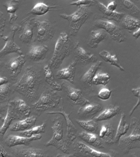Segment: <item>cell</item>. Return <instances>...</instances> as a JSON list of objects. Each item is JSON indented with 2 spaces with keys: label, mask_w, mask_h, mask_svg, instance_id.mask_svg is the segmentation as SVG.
I'll list each match as a JSON object with an SVG mask.
<instances>
[{
  "label": "cell",
  "mask_w": 140,
  "mask_h": 157,
  "mask_svg": "<svg viewBox=\"0 0 140 157\" xmlns=\"http://www.w3.org/2000/svg\"><path fill=\"white\" fill-rule=\"evenodd\" d=\"M71 1H77V0H71Z\"/></svg>",
  "instance_id": "obj_53"
},
{
  "label": "cell",
  "mask_w": 140,
  "mask_h": 157,
  "mask_svg": "<svg viewBox=\"0 0 140 157\" xmlns=\"http://www.w3.org/2000/svg\"><path fill=\"white\" fill-rule=\"evenodd\" d=\"M95 2L94 0H77L70 4V6H76L77 7L93 6Z\"/></svg>",
  "instance_id": "obj_42"
},
{
  "label": "cell",
  "mask_w": 140,
  "mask_h": 157,
  "mask_svg": "<svg viewBox=\"0 0 140 157\" xmlns=\"http://www.w3.org/2000/svg\"><path fill=\"white\" fill-rule=\"evenodd\" d=\"M44 73L45 75V80L46 83L50 86L54 90L61 91L62 90V86L55 81L52 70L49 65H46L44 67Z\"/></svg>",
  "instance_id": "obj_31"
},
{
  "label": "cell",
  "mask_w": 140,
  "mask_h": 157,
  "mask_svg": "<svg viewBox=\"0 0 140 157\" xmlns=\"http://www.w3.org/2000/svg\"><path fill=\"white\" fill-rule=\"evenodd\" d=\"M140 88H133L131 89V92L133 94L134 96L136 98H140Z\"/></svg>",
  "instance_id": "obj_46"
},
{
  "label": "cell",
  "mask_w": 140,
  "mask_h": 157,
  "mask_svg": "<svg viewBox=\"0 0 140 157\" xmlns=\"http://www.w3.org/2000/svg\"><path fill=\"white\" fill-rule=\"evenodd\" d=\"M121 110L120 106H114L111 105L108 109H105L103 112L99 114L94 119V121H104L110 120L118 115Z\"/></svg>",
  "instance_id": "obj_29"
},
{
  "label": "cell",
  "mask_w": 140,
  "mask_h": 157,
  "mask_svg": "<svg viewBox=\"0 0 140 157\" xmlns=\"http://www.w3.org/2000/svg\"><path fill=\"white\" fill-rule=\"evenodd\" d=\"M61 85L62 88L65 89L67 98L72 104L82 106L90 104L89 101L83 97L82 92L80 90L72 88L64 82Z\"/></svg>",
  "instance_id": "obj_10"
},
{
  "label": "cell",
  "mask_w": 140,
  "mask_h": 157,
  "mask_svg": "<svg viewBox=\"0 0 140 157\" xmlns=\"http://www.w3.org/2000/svg\"><path fill=\"white\" fill-rule=\"evenodd\" d=\"M102 62L101 61L96 62L84 74L82 77V81L85 84L88 86L92 85L93 78L96 74L97 71L102 65Z\"/></svg>",
  "instance_id": "obj_30"
},
{
  "label": "cell",
  "mask_w": 140,
  "mask_h": 157,
  "mask_svg": "<svg viewBox=\"0 0 140 157\" xmlns=\"http://www.w3.org/2000/svg\"><path fill=\"white\" fill-rule=\"evenodd\" d=\"M115 130L111 124H106L102 126L99 133V137L104 140L107 144L114 143V135Z\"/></svg>",
  "instance_id": "obj_26"
},
{
  "label": "cell",
  "mask_w": 140,
  "mask_h": 157,
  "mask_svg": "<svg viewBox=\"0 0 140 157\" xmlns=\"http://www.w3.org/2000/svg\"><path fill=\"white\" fill-rule=\"evenodd\" d=\"M76 122L82 128L88 132H96L98 131L99 126L96 121L91 120L82 121L76 120Z\"/></svg>",
  "instance_id": "obj_37"
},
{
  "label": "cell",
  "mask_w": 140,
  "mask_h": 157,
  "mask_svg": "<svg viewBox=\"0 0 140 157\" xmlns=\"http://www.w3.org/2000/svg\"><path fill=\"white\" fill-rule=\"evenodd\" d=\"M95 2L98 10L102 13V17L103 18L118 22L125 17V13L116 11L112 12L108 10L105 5L98 0H96Z\"/></svg>",
  "instance_id": "obj_20"
},
{
  "label": "cell",
  "mask_w": 140,
  "mask_h": 157,
  "mask_svg": "<svg viewBox=\"0 0 140 157\" xmlns=\"http://www.w3.org/2000/svg\"><path fill=\"white\" fill-rule=\"evenodd\" d=\"M110 76L108 73H99L94 76L92 81V84L94 85L106 86L109 83Z\"/></svg>",
  "instance_id": "obj_39"
},
{
  "label": "cell",
  "mask_w": 140,
  "mask_h": 157,
  "mask_svg": "<svg viewBox=\"0 0 140 157\" xmlns=\"http://www.w3.org/2000/svg\"><path fill=\"white\" fill-rule=\"evenodd\" d=\"M117 6L118 4L117 3L116 1H113L109 3L106 7V8L109 10L114 12V11H115V10H116Z\"/></svg>",
  "instance_id": "obj_44"
},
{
  "label": "cell",
  "mask_w": 140,
  "mask_h": 157,
  "mask_svg": "<svg viewBox=\"0 0 140 157\" xmlns=\"http://www.w3.org/2000/svg\"><path fill=\"white\" fill-rule=\"evenodd\" d=\"M57 7V6H48L43 2H39L32 9L29 13L35 16H42Z\"/></svg>",
  "instance_id": "obj_34"
},
{
  "label": "cell",
  "mask_w": 140,
  "mask_h": 157,
  "mask_svg": "<svg viewBox=\"0 0 140 157\" xmlns=\"http://www.w3.org/2000/svg\"><path fill=\"white\" fill-rule=\"evenodd\" d=\"M11 156V155L8 154V153H7L5 148H3V146L0 144V156L7 157Z\"/></svg>",
  "instance_id": "obj_45"
},
{
  "label": "cell",
  "mask_w": 140,
  "mask_h": 157,
  "mask_svg": "<svg viewBox=\"0 0 140 157\" xmlns=\"http://www.w3.org/2000/svg\"><path fill=\"white\" fill-rule=\"evenodd\" d=\"M136 1H139V0H136Z\"/></svg>",
  "instance_id": "obj_54"
},
{
  "label": "cell",
  "mask_w": 140,
  "mask_h": 157,
  "mask_svg": "<svg viewBox=\"0 0 140 157\" xmlns=\"http://www.w3.org/2000/svg\"><path fill=\"white\" fill-rule=\"evenodd\" d=\"M130 136L120 140L119 147L125 154H128L130 150L140 148V126L138 119L133 118L131 120Z\"/></svg>",
  "instance_id": "obj_5"
},
{
  "label": "cell",
  "mask_w": 140,
  "mask_h": 157,
  "mask_svg": "<svg viewBox=\"0 0 140 157\" xmlns=\"http://www.w3.org/2000/svg\"><path fill=\"white\" fill-rule=\"evenodd\" d=\"M133 36L135 38V39H138L140 36V28L136 29V31L134 32L132 34Z\"/></svg>",
  "instance_id": "obj_48"
},
{
  "label": "cell",
  "mask_w": 140,
  "mask_h": 157,
  "mask_svg": "<svg viewBox=\"0 0 140 157\" xmlns=\"http://www.w3.org/2000/svg\"><path fill=\"white\" fill-rule=\"evenodd\" d=\"M99 56L105 62L110 63L112 66L118 67L120 71L123 72L125 69L122 66L116 55H112L109 52L104 50L99 52Z\"/></svg>",
  "instance_id": "obj_32"
},
{
  "label": "cell",
  "mask_w": 140,
  "mask_h": 157,
  "mask_svg": "<svg viewBox=\"0 0 140 157\" xmlns=\"http://www.w3.org/2000/svg\"><path fill=\"white\" fill-rule=\"evenodd\" d=\"M74 55L76 59L78 61V63L86 65L91 63H94L98 61V58L94 54L87 52L80 45L78 42H75L74 45Z\"/></svg>",
  "instance_id": "obj_14"
},
{
  "label": "cell",
  "mask_w": 140,
  "mask_h": 157,
  "mask_svg": "<svg viewBox=\"0 0 140 157\" xmlns=\"http://www.w3.org/2000/svg\"><path fill=\"white\" fill-rule=\"evenodd\" d=\"M72 41L66 33H61L55 45L53 55L49 66L52 69L59 68L65 59L70 53Z\"/></svg>",
  "instance_id": "obj_2"
},
{
  "label": "cell",
  "mask_w": 140,
  "mask_h": 157,
  "mask_svg": "<svg viewBox=\"0 0 140 157\" xmlns=\"http://www.w3.org/2000/svg\"><path fill=\"white\" fill-rule=\"evenodd\" d=\"M107 36L106 33L105 31H92L88 42V47L91 49L97 48L99 44L106 39Z\"/></svg>",
  "instance_id": "obj_25"
},
{
  "label": "cell",
  "mask_w": 140,
  "mask_h": 157,
  "mask_svg": "<svg viewBox=\"0 0 140 157\" xmlns=\"http://www.w3.org/2000/svg\"><path fill=\"white\" fill-rule=\"evenodd\" d=\"M13 153L16 157H46L47 156L42 150L35 148L16 149L13 151Z\"/></svg>",
  "instance_id": "obj_27"
},
{
  "label": "cell",
  "mask_w": 140,
  "mask_h": 157,
  "mask_svg": "<svg viewBox=\"0 0 140 157\" xmlns=\"http://www.w3.org/2000/svg\"><path fill=\"white\" fill-rule=\"evenodd\" d=\"M42 82L40 72L35 67L30 66L26 68L22 77L15 84V90L29 100H34Z\"/></svg>",
  "instance_id": "obj_1"
},
{
  "label": "cell",
  "mask_w": 140,
  "mask_h": 157,
  "mask_svg": "<svg viewBox=\"0 0 140 157\" xmlns=\"http://www.w3.org/2000/svg\"><path fill=\"white\" fill-rule=\"evenodd\" d=\"M103 109V106L102 104H90L80 108L78 114L81 117L91 120Z\"/></svg>",
  "instance_id": "obj_18"
},
{
  "label": "cell",
  "mask_w": 140,
  "mask_h": 157,
  "mask_svg": "<svg viewBox=\"0 0 140 157\" xmlns=\"http://www.w3.org/2000/svg\"><path fill=\"white\" fill-rule=\"evenodd\" d=\"M59 16L69 23L70 35L76 36L78 34L82 26L88 20L89 12L86 6H81L72 14L67 15L62 13Z\"/></svg>",
  "instance_id": "obj_4"
},
{
  "label": "cell",
  "mask_w": 140,
  "mask_h": 157,
  "mask_svg": "<svg viewBox=\"0 0 140 157\" xmlns=\"http://www.w3.org/2000/svg\"><path fill=\"white\" fill-rule=\"evenodd\" d=\"M78 137L87 144L98 148H103V142L98 136L91 132H83L79 133Z\"/></svg>",
  "instance_id": "obj_24"
},
{
  "label": "cell",
  "mask_w": 140,
  "mask_h": 157,
  "mask_svg": "<svg viewBox=\"0 0 140 157\" xmlns=\"http://www.w3.org/2000/svg\"><path fill=\"white\" fill-rule=\"evenodd\" d=\"M94 26L102 29L110 35L113 40L118 43L124 42L126 37L120 27L109 21L98 20L94 22Z\"/></svg>",
  "instance_id": "obj_8"
},
{
  "label": "cell",
  "mask_w": 140,
  "mask_h": 157,
  "mask_svg": "<svg viewBox=\"0 0 140 157\" xmlns=\"http://www.w3.org/2000/svg\"><path fill=\"white\" fill-rule=\"evenodd\" d=\"M19 0H11L3 4V6L6 9L7 12L10 14L9 22L10 24L18 19V16L16 12L19 9Z\"/></svg>",
  "instance_id": "obj_28"
},
{
  "label": "cell",
  "mask_w": 140,
  "mask_h": 157,
  "mask_svg": "<svg viewBox=\"0 0 140 157\" xmlns=\"http://www.w3.org/2000/svg\"><path fill=\"white\" fill-rule=\"evenodd\" d=\"M48 115H55V114H61L64 117L67 125V135L66 139L65 140L66 143L69 146L71 144L74 143L77 137V130L73 122L70 117L71 113L68 114L66 112L61 110L60 111L51 112L46 113Z\"/></svg>",
  "instance_id": "obj_11"
},
{
  "label": "cell",
  "mask_w": 140,
  "mask_h": 157,
  "mask_svg": "<svg viewBox=\"0 0 140 157\" xmlns=\"http://www.w3.org/2000/svg\"><path fill=\"white\" fill-rule=\"evenodd\" d=\"M18 119L14 109L10 104H8L6 115L3 120V124L0 127V141L3 140L6 132L10 128L14 120Z\"/></svg>",
  "instance_id": "obj_21"
},
{
  "label": "cell",
  "mask_w": 140,
  "mask_h": 157,
  "mask_svg": "<svg viewBox=\"0 0 140 157\" xmlns=\"http://www.w3.org/2000/svg\"><path fill=\"white\" fill-rule=\"evenodd\" d=\"M123 18L122 25L124 29L131 32L140 28V22L139 20L134 19L129 16Z\"/></svg>",
  "instance_id": "obj_36"
},
{
  "label": "cell",
  "mask_w": 140,
  "mask_h": 157,
  "mask_svg": "<svg viewBox=\"0 0 140 157\" xmlns=\"http://www.w3.org/2000/svg\"><path fill=\"white\" fill-rule=\"evenodd\" d=\"M8 80L6 77H0V86L5 84V83H8Z\"/></svg>",
  "instance_id": "obj_49"
},
{
  "label": "cell",
  "mask_w": 140,
  "mask_h": 157,
  "mask_svg": "<svg viewBox=\"0 0 140 157\" xmlns=\"http://www.w3.org/2000/svg\"><path fill=\"white\" fill-rule=\"evenodd\" d=\"M12 105L18 119H23L30 116V108L25 101L21 99H16L10 102Z\"/></svg>",
  "instance_id": "obj_16"
},
{
  "label": "cell",
  "mask_w": 140,
  "mask_h": 157,
  "mask_svg": "<svg viewBox=\"0 0 140 157\" xmlns=\"http://www.w3.org/2000/svg\"><path fill=\"white\" fill-rule=\"evenodd\" d=\"M37 121L36 117L29 116L15 123L10 130L11 131H25L35 126Z\"/></svg>",
  "instance_id": "obj_22"
},
{
  "label": "cell",
  "mask_w": 140,
  "mask_h": 157,
  "mask_svg": "<svg viewBox=\"0 0 140 157\" xmlns=\"http://www.w3.org/2000/svg\"><path fill=\"white\" fill-rule=\"evenodd\" d=\"M62 101V97L56 90L46 88L40 99L32 106L36 111L41 112L56 108Z\"/></svg>",
  "instance_id": "obj_3"
},
{
  "label": "cell",
  "mask_w": 140,
  "mask_h": 157,
  "mask_svg": "<svg viewBox=\"0 0 140 157\" xmlns=\"http://www.w3.org/2000/svg\"><path fill=\"white\" fill-rule=\"evenodd\" d=\"M46 123H43L42 124L36 127L30 128L26 131H22L20 134L22 136L26 137H31L36 135L41 134L45 132Z\"/></svg>",
  "instance_id": "obj_38"
},
{
  "label": "cell",
  "mask_w": 140,
  "mask_h": 157,
  "mask_svg": "<svg viewBox=\"0 0 140 157\" xmlns=\"http://www.w3.org/2000/svg\"><path fill=\"white\" fill-rule=\"evenodd\" d=\"M11 91V84L7 83L0 86V101H4L7 100Z\"/></svg>",
  "instance_id": "obj_40"
},
{
  "label": "cell",
  "mask_w": 140,
  "mask_h": 157,
  "mask_svg": "<svg viewBox=\"0 0 140 157\" xmlns=\"http://www.w3.org/2000/svg\"><path fill=\"white\" fill-rule=\"evenodd\" d=\"M78 61L75 59L67 68L60 70L56 73V78L59 79L65 80L74 84L75 74Z\"/></svg>",
  "instance_id": "obj_19"
},
{
  "label": "cell",
  "mask_w": 140,
  "mask_h": 157,
  "mask_svg": "<svg viewBox=\"0 0 140 157\" xmlns=\"http://www.w3.org/2000/svg\"><path fill=\"white\" fill-rule=\"evenodd\" d=\"M4 111V109H3V107L0 105V115H1V114H3V111Z\"/></svg>",
  "instance_id": "obj_50"
},
{
  "label": "cell",
  "mask_w": 140,
  "mask_h": 157,
  "mask_svg": "<svg viewBox=\"0 0 140 157\" xmlns=\"http://www.w3.org/2000/svg\"><path fill=\"white\" fill-rule=\"evenodd\" d=\"M48 51L49 48L46 45H35L31 48L27 56L30 61L40 62L45 59Z\"/></svg>",
  "instance_id": "obj_17"
},
{
  "label": "cell",
  "mask_w": 140,
  "mask_h": 157,
  "mask_svg": "<svg viewBox=\"0 0 140 157\" xmlns=\"http://www.w3.org/2000/svg\"><path fill=\"white\" fill-rule=\"evenodd\" d=\"M26 61L25 55H19L17 57L11 59L6 64V68L12 79L16 78L20 74Z\"/></svg>",
  "instance_id": "obj_13"
},
{
  "label": "cell",
  "mask_w": 140,
  "mask_h": 157,
  "mask_svg": "<svg viewBox=\"0 0 140 157\" xmlns=\"http://www.w3.org/2000/svg\"><path fill=\"white\" fill-rule=\"evenodd\" d=\"M33 36L34 27L31 23L28 22L24 27L23 33L19 36V40L23 44H29L32 40Z\"/></svg>",
  "instance_id": "obj_35"
},
{
  "label": "cell",
  "mask_w": 140,
  "mask_h": 157,
  "mask_svg": "<svg viewBox=\"0 0 140 157\" xmlns=\"http://www.w3.org/2000/svg\"><path fill=\"white\" fill-rule=\"evenodd\" d=\"M125 117V114L124 113H122L121 115L120 122L117 130L116 133L115 134V139L114 140V143H118L121 137L125 136L128 131L130 126L126 123Z\"/></svg>",
  "instance_id": "obj_33"
},
{
  "label": "cell",
  "mask_w": 140,
  "mask_h": 157,
  "mask_svg": "<svg viewBox=\"0 0 140 157\" xmlns=\"http://www.w3.org/2000/svg\"><path fill=\"white\" fill-rule=\"evenodd\" d=\"M117 3H118L120 8L128 14L139 18L140 10L139 8L131 0H115Z\"/></svg>",
  "instance_id": "obj_23"
},
{
  "label": "cell",
  "mask_w": 140,
  "mask_h": 157,
  "mask_svg": "<svg viewBox=\"0 0 140 157\" xmlns=\"http://www.w3.org/2000/svg\"><path fill=\"white\" fill-rule=\"evenodd\" d=\"M138 100L137 103H136V105H134V106L132 110L130 111V113H129V116L130 117H131V115H132L134 112L135 110H136V109H137L139 105L140 98H138Z\"/></svg>",
  "instance_id": "obj_47"
},
{
  "label": "cell",
  "mask_w": 140,
  "mask_h": 157,
  "mask_svg": "<svg viewBox=\"0 0 140 157\" xmlns=\"http://www.w3.org/2000/svg\"><path fill=\"white\" fill-rule=\"evenodd\" d=\"M6 18L4 13L0 10V37L4 36L5 28L6 25Z\"/></svg>",
  "instance_id": "obj_43"
},
{
  "label": "cell",
  "mask_w": 140,
  "mask_h": 157,
  "mask_svg": "<svg viewBox=\"0 0 140 157\" xmlns=\"http://www.w3.org/2000/svg\"><path fill=\"white\" fill-rule=\"evenodd\" d=\"M42 137V135L41 134L36 135L31 137L10 135L6 139L5 144L10 148L19 145L30 146L33 141L40 140Z\"/></svg>",
  "instance_id": "obj_15"
},
{
  "label": "cell",
  "mask_w": 140,
  "mask_h": 157,
  "mask_svg": "<svg viewBox=\"0 0 140 157\" xmlns=\"http://www.w3.org/2000/svg\"><path fill=\"white\" fill-rule=\"evenodd\" d=\"M74 155L75 156H78L91 157L113 156L110 153L99 151L93 149L80 141L77 142V144L75 146V153Z\"/></svg>",
  "instance_id": "obj_12"
},
{
  "label": "cell",
  "mask_w": 140,
  "mask_h": 157,
  "mask_svg": "<svg viewBox=\"0 0 140 157\" xmlns=\"http://www.w3.org/2000/svg\"><path fill=\"white\" fill-rule=\"evenodd\" d=\"M22 27L19 25H14L11 28V33L6 36L2 37V39L5 41V44L3 48L0 50V58H3L9 54L17 53L19 55H23L21 48L15 42L14 39L17 33L22 29Z\"/></svg>",
  "instance_id": "obj_7"
},
{
  "label": "cell",
  "mask_w": 140,
  "mask_h": 157,
  "mask_svg": "<svg viewBox=\"0 0 140 157\" xmlns=\"http://www.w3.org/2000/svg\"><path fill=\"white\" fill-rule=\"evenodd\" d=\"M34 23L37 28V39L38 41L44 43L52 39L54 35L55 29L51 22L48 20L40 21L35 19Z\"/></svg>",
  "instance_id": "obj_9"
},
{
  "label": "cell",
  "mask_w": 140,
  "mask_h": 157,
  "mask_svg": "<svg viewBox=\"0 0 140 157\" xmlns=\"http://www.w3.org/2000/svg\"><path fill=\"white\" fill-rule=\"evenodd\" d=\"M53 125L51 129L53 136L51 139L45 144L46 147L54 146L58 149L60 150L66 154H70L69 148L66 141L63 140V122L60 117L55 118L52 121Z\"/></svg>",
  "instance_id": "obj_6"
},
{
  "label": "cell",
  "mask_w": 140,
  "mask_h": 157,
  "mask_svg": "<svg viewBox=\"0 0 140 157\" xmlns=\"http://www.w3.org/2000/svg\"><path fill=\"white\" fill-rule=\"evenodd\" d=\"M2 65H3V63H2V62L1 61H0V70H1V69L2 67Z\"/></svg>",
  "instance_id": "obj_51"
},
{
  "label": "cell",
  "mask_w": 140,
  "mask_h": 157,
  "mask_svg": "<svg viewBox=\"0 0 140 157\" xmlns=\"http://www.w3.org/2000/svg\"><path fill=\"white\" fill-rule=\"evenodd\" d=\"M2 119V116H1V115H0V120H1V119Z\"/></svg>",
  "instance_id": "obj_52"
},
{
  "label": "cell",
  "mask_w": 140,
  "mask_h": 157,
  "mask_svg": "<svg viewBox=\"0 0 140 157\" xmlns=\"http://www.w3.org/2000/svg\"><path fill=\"white\" fill-rule=\"evenodd\" d=\"M114 90H110L106 88H103L99 91L98 94V98L103 101H106L110 99L112 93Z\"/></svg>",
  "instance_id": "obj_41"
}]
</instances>
